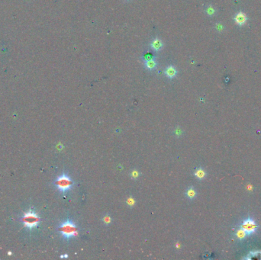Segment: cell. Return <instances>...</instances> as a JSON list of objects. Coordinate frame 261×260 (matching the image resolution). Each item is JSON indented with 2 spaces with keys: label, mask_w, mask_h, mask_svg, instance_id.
Here are the masks:
<instances>
[{
  "label": "cell",
  "mask_w": 261,
  "mask_h": 260,
  "mask_svg": "<svg viewBox=\"0 0 261 260\" xmlns=\"http://www.w3.org/2000/svg\"><path fill=\"white\" fill-rule=\"evenodd\" d=\"M60 231L65 239H70L71 237H76L78 233L77 227L75 224L68 220L67 221L63 223L60 227Z\"/></svg>",
  "instance_id": "1"
},
{
  "label": "cell",
  "mask_w": 261,
  "mask_h": 260,
  "mask_svg": "<svg viewBox=\"0 0 261 260\" xmlns=\"http://www.w3.org/2000/svg\"><path fill=\"white\" fill-rule=\"evenodd\" d=\"M55 184L60 192H65L68 191L69 189H70V188L72 187V185H73V181L71 180V179L68 175L66 174H63L58 177Z\"/></svg>",
  "instance_id": "2"
},
{
  "label": "cell",
  "mask_w": 261,
  "mask_h": 260,
  "mask_svg": "<svg viewBox=\"0 0 261 260\" xmlns=\"http://www.w3.org/2000/svg\"><path fill=\"white\" fill-rule=\"evenodd\" d=\"M22 222L24 225L28 229H33L38 225L39 222L38 216L33 211H28L25 214L22 218Z\"/></svg>",
  "instance_id": "3"
},
{
  "label": "cell",
  "mask_w": 261,
  "mask_h": 260,
  "mask_svg": "<svg viewBox=\"0 0 261 260\" xmlns=\"http://www.w3.org/2000/svg\"><path fill=\"white\" fill-rule=\"evenodd\" d=\"M241 228L247 233V234H252L257 230V226L253 220L247 218L241 224Z\"/></svg>",
  "instance_id": "4"
},
{
  "label": "cell",
  "mask_w": 261,
  "mask_h": 260,
  "mask_svg": "<svg viewBox=\"0 0 261 260\" xmlns=\"http://www.w3.org/2000/svg\"><path fill=\"white\" fill-rule=\"evenodd\" d=\"M234 21L236 24L240 26H242L245 25L247 21V17L245 13L244 12H238L234 16Z\"/></svg>",
  "instance_id": "5"
},
{
  "label": "cell",
  "mask_w": 261,
  "mask_h": 260,
  "mask_svg": "<svg viewBox=\"0 0 261 260\" xmlns=\"http://www.w3.org/2000/svg\"><path fill=\"white\" fill-rule=\"evenodd\" d=\"M163 41H161V39L159 38H155L154 39L151 43H150V47L152 48L154 50H156V51H158V50H161L163 47Z\"/></svg>",
  "instance_id": "6"
},
{
  "label": "cell",
  "mask_w": 261,
  "mask_h": 260,
  "mask_svg": "<svg viewBox=\"0 0 261 260\" xmlns=\"http://www.w3.org/2000/svg\"><path fill=\"white\" fill-rule=\"evenodd\" d=\"M177 74V70L173 66H169L168 67H167V69L165 70V75L167 78L169 79H173L176 76Z\"/></svg>",
  "instance_id": "7"
},
{
  "label": "cell",
  "mask_w": 261,
  "mask_h": 260,
  "mask_svg": "<svg viewBox=\"0 0 261 260\" xmlns=\"http://www.w3.org/2000/svg\"><path fill=\"white\" fill-rule=\"evenodd\" d=\"M145 66L147 67V69L150 70H152L156 67V60H154V59H150V60H148L145 62Z\"/></svg>",
  "instance_id": "8"
},
{
  "label": "cell",
  "mask_w": 261,
  "mask_h": 260,
  "mask_svg": "<svg viewBox=\"0 0 261 260\" xmlns=\"http://www.w3.org/2000/svg\"><path fill=\"white\" fill-rule=\"evenodd\" d=\"M195 175L199 179H202L205 178L206 176V173H205V171L203 169H197L196 172L195 173Z\"/></svg>",
  "instance_id": "9"
},
{
  "label": "cell",
  "mask_w": 261,
  "mask_h": 260,
  "mask_svg": "<svg viewBox=\"0 0 261 260\" xmlns=\"http://www.w3.org/2000/svg\"><path fill=\"white\" fill-rule=\"evenodd\" d=\"M215 9L214 7L212 6V5H209V6H208L206 9V12L208 16H213L215 15Z\"/></svg>",
  "instance_id": "10"
},
{
  "label": "cell",
  "mask_w": 261,
  "mask_h": 260,
  "mask_svg": "<svg viewBox=\"0 0 261 260\" xmlns=\"http://www.w3.org/2000/svg\"><path fill=\"white\" fill-rule=\"evenodd\" d=\"M186 194H187V196L189 198H193L195 196L196 193H195V191L194 190V188L191 187L189 188L188 189H187V191H186Z\"/></svg>",
  "instance_id": "11"
},
{
  "label": "cell",
  "mask_w": 261,
  "mask_h": 260,
  "mask_svg": "<svg viewBox=\"0 0 261 260\" xmlns=\"http://www.w3.org/2000/svg\"><path fill=\"white\" fill-rule=\"evenodd\" d=\"M246 234H247V233L245 232V231H244V230H243V229H240L239 230H238V232H237V233H236V235H237V237H238V239H240V240H242V239H244V237H245V236H246Z\"/></svg>",
  "instance_id": "12"
},
{
  "label": "cell",
  "mask_w": 261,
  "mask_h": 260,
  "mask_svg": "<svg viewBox=\"0 0 261 260\" xmlns=\"http://www.w3.org/2000/svg\"><path fill=\"white\" fill-rule=\"evenodd\" d=\"M215 28H216L217 31H223V25L221 24H216V25H215Z\"/></svg>",
  "instance_id": "13"
},
{
  "label": "cell",
  "mask_w": 261,
  "mask_h": 260,
  "mask_svg": "<svg viewBox=\"0 0 261 260\" xmlns=\"http://www.w3.org/2000/svg\"><path fill=\"white\" fill-rule=\"evenodd\" d=\"M109 217H105L104 219H105V223H109Z\"/></svg>",
  "instance_id": "14"
}]
</instances>
